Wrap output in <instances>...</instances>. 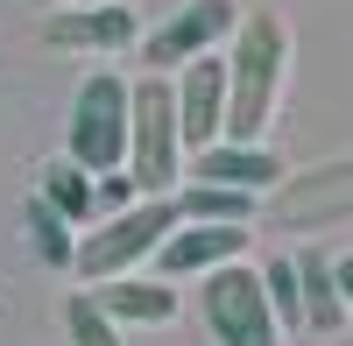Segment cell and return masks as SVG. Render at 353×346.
Instances as JSON below:
<instances>
[{
	"instance_id": "obj_2",
	"label": "cell",
	"mask_w": 353,
	"mask_h": 346,
	"mask_svg": "<svg viewBox=\"0 0 353 346\" xmlns=\"http://www.w3.org/2000/svg\"><path fill=\"white\" fill-rule=\"evenodd\" d=\"M184 113H176V78L149 71L134 78V141H128V177L141 184V198H176L184 191Z\"/></svg>"
},
{
	"instance_id": "obj_4",
	"label": "cell",
	"mask_w": 353,
	"mask_h": 346,
	"mask_svg": "<svg viewBox=\"0 0 353 346\" xmlns=\"http://www.w3.org/2000/svg\"><path fill=\"white\" fill-rule=\"evenodd\" d=\"M176 198H141V205H128V212H113V219H99L92 234L78 241V276L85 283H113V276H134V262H156V247L176 234Z\"/></svg>"
},
{
	"instance_id": "obj_1",
	"label": "cell",
	"mask_w": 353,
	"mask_h": 346,
	"mask_svg": "<svg viewBox=\"0 0 353 346\" xmlns=\"http://www.w3.org/2000/svg\"><path fill=\"white\" fill-rule=\"evenodd\" d=\"M233 64V99H226V141H261L276 121V99H283V71H290V28L283 14L254 8L241 21V36L226 50Z\"/></svg>"
},
{
	"instance_id": "obj_19",
	"label": "cell",
	"mask_w": 353,
	"mask_h": 346,
	"mask_svg": "<svg viewBox=\"0 0 353 346\" xmlns=\"http://www.w3.org/2000/svg\"><path fill=\"white\" fill-rule=\"evenodd\" d=\"M339 290H346V304H353V254L339 262Z\"/></svg>"
},
{
	"instance_id": "obj_17",
	"label": "cell",
	"mask_w": 353,
	"mask_h": 346,
	"mask_svg": "<svg viewBox=\"0 0 353 346\" xmlns=\"http://www.w3.org/2000/svg\"><path fill=\"white\" fill-rule=\"evenodd\" d=\"M261 283H269V304L283 332H304V276H297V254H276L269 269H261Z\"/></svg>"
},
{
	"instance_id": "obj_5",
	"label": "cell",
	"mask_w": 353,
	"mask_h": 346,
	"mask_svg": "<svg viewBox=\"0 0 353 346\" xmlns=\"http://www.w3.org/2000/svg\"><path fill=\"white\" fill-rule=\"evenodd\" d=\"M205 325H212L219 346H283V318H276V304H269V283H261V269H241V262H226L205 276Z\"/></svg>"
},
{
	"instance_id": "obj_16",
	"label": "cell",
	"mask_w": 353,
	"mask_h": 346,
	"mask_svg": "<svg viewBox=\"0 0 353 346\" xmlns=\"http://www.w3.org/2000/svg\"><path fill=\"white\" fill-rule=\"evenodd\" d=\"M28 234H36V254L50 269H71L78 262V241H71V219L57 212V205H43V198H28Z\"/></svg>"
},
{
	"instance_id": "obj_3",
	"label": "cell",
	"mask_w": 353,
	"mask_h": 346,
	"mask_svg": "<svg viewBox=\"0 0 353 346\" xmlns=\"http://www.w3.org/2000/svg\"><path fill=\"white\" fill-rule=\"evenodd\" d=\"M128 141H134V85L113 78V71H92L71 99V141L64 156L85 163L92 177L106 170H128Z\"/></svg>"
},
{
	"instance_id": "obj_15",
	"label": "cell",
	"mask_w": 353,
	"mask_h": 346,
	"mask_svg": "<svg viewBox=\"0 0 353 346\" xmlns=\"http://www.w3.org/2000/svg\"><path fill=\"white\" fill-rule=\"evenodd\" d=\"M64 332H71V346H128V325L113 318V311H106L92 290L64 304Z\"/></svg>"
},
{
	"instance_id": "obj_7",
	"label": "cell",
	"mask_w": 353,
	"mask_h": 346,
	"mask_svg": "<svg viewBox=\"0 0 353 346\" xmlns=\"http://www.w3.org/2000/svg\"><path fill=\"white\" fill-rule=\"evenodd\" d=\"M226 99H233V64H226L219 50L176 71V113H184V141H191V156L212 149V141H226Z\"/></svg>"
},
{
	"instance_id": "obj_10",
	"label": "cell",
	"mask_w": 353,
	"mask_h": 346,
	"mask_svg": "<svg viewBox=\"0 0 353 346\" xmlns=\"http://www.w3.org/2000/svg\"><path fill=\"white\" fill-rule=\"evenodd\" d=\"M191 177L198 184H233V191H276L283 184V156L261 149V141H212V149L191 156Z\"/></svg>"
},
{
	"instance_id": "obj_20",
	"label": "cell",
	"mask_w": 353,
	"mask_h": 346,
	"mask_svg": "<svg viewBox=\"0 0 353 346\" xmlns=\"http://www.w3.org/2000/svg\"><path fill=\"white\" fill-rule=\"evenodd\" d=\"M71 8H106V0H71Z\"/></svg>"
},
{
	"instance_id": "obj_13",
	"label": "cell",
	"mask_w": 353,
	"mask_h": 346,
	"mask_svg": "<svg viewBox=\"0 0 353 346\" xmlns=\"http://www.w3.org/2000/svg\"><path fill=\"white\" fill-rule=\"evenodd\" d=\"M297 276H304V325L311 332H339L346 325V290H339V262L325 254H297Z\"/></svg>"
},
{
	"instance_id": "obj_18",
	"label": "cell",
	"mask_w": 353,
	"mask_h": 346,
	"mask_svg": "<svg viewBox=\"0 0 353 346\" xmlns=\"http://www.w3.org/2000/svg\"><path fill=\"white\" fill-rule=\"evenodd\" d=\"M128 205H141V184L134 177H99V219H113V212H128Z\"/></svg>"
},
{
	"instance_id": "obj_9",
	"label": "cell",
	"mask_w": 353,
	"mask_h": 346,
	"mask_svg": "<svg viewBox=\"0 0 353 346\" xmlns=\"http://www.w3.org/2000/svg\"><path fill=\"white\" fill-rule=\"evenodd\" d=\"M248 254V226H198V219H176V234L156 247V269L163 276H212L226 262Z\"/></svg>"
},
{
	"instance_id": "obj_8",
	"label": "cell",
	"mask_w": 353,
	"mask_h": 346,
	"mask_svg": "<svg viewBox=\"0 0 353 346\" xmlns=\"http://www.w3.org/2000/svg\"><path fill=\"white\" fill-rule=\"evenodd\" d=\"M43 43L50 50H85V57H121L141 43V14L106 0V8H64L43 21Z\"/></svg>"
},
{
	"instance_id": "obj_12",
	"label": "cell",
	"mask_w": 353,
	"mask_h": 346,
	"mask_svg": "<svg viewBox=\"0 0 353 346\" xmlns=\"http://www.w3.org/2000/svg\"><path fill=\"white\" fill-rule=\"evenodd\" d=\"M36 198H43V205H57L71 226H85V219L99 212V177H92L85 163L57 156V163H43V184H36Z\"/></svg>"
},
{
	"instance_id": "obj_11",
	"label": "cell",
	"mask_w": 353,
	"mask_h": 346,
	"mask_svg": "<svg viewBox=\"0 0 353 346\" xmlns=\"http://www.w3.org/2000/svg\"><path fill=\"white\" fill-rule=\"evenodd\" d=\"M121 325H163V318H176V290L163 276H113V283H99L92 290Z\"/></svg>"
},
{
	"instance_id": "obj_14",
	"label": "cell",
	"mask_w": 353,
	"mask_h": 346,
	"mask_svg": "<svg viewBox=\"0 0 353 346\" xmlns=\"http://www.w3.org/2000/svg\"><path fill=\"white\" fill-rule=\"evenodd\" d=\"M176 212L198 219V226H254V191H233V184H184L176 191Z\"/></svg>"
},
{
	"instance_id": "obj_6",
	"label": "cell",
	"mask_w": 353,
	"mask_h": 346,
	"mask_svg": "<svg viewBox=\"0 0 353 346\" xmlns=\"http://www.w3.org/2000/svg\"><path fill=\"white\" fill-rule=\"evenodd\" d=\"M241 21H248V14L233 8V0H184L163 28L141 36V64L163 71V78H176L184 64H198V57H212L219 43H233V36H241Z\"/></svg>"
}]
</instances>
